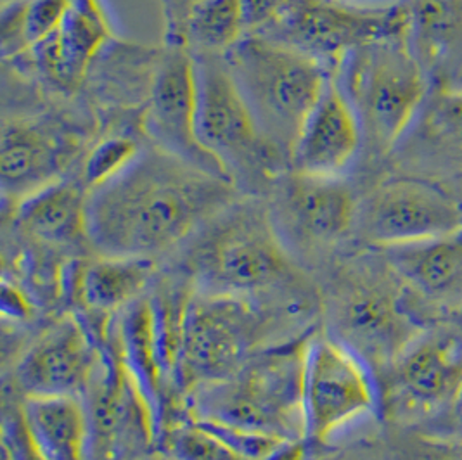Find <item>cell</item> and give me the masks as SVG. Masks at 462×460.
Returning a JSON list of instances; mask_svg holds the SVG:
<instances>
[{"mask_svg":"<svg viewBox=\"0 0 462 460\" xmlns=\"http://www.w3.org/2000/svg\"><path fill=\"white\" fill-rule=\"evenodd\" d=\"M201 0H160L165 20V43L184 45V30L190 11ZM186 47V45H184Z\"/></svg>","mask_w":462,"mask_h":460,"instance_id":"f546056e","label":"cell"},{"mask_svg":"<svg viewBox=\"0 0 462 460\" xmlns=\"http://www.w3.org/2000/svg\"><path fill=\"white\" fill-rule=\"evenodd\" d=\"M143 149L144 146L141 139H137L132 132L120 128L107 132L88 147L77 177L90 192L132 165Z\"/></svg>","mask_w":462,"mask_h":460,"instance_id":"83f0119b","label":"cell"},{"mask_svg":"<svg viewBox=\"0 0 462 460\" xmlns=\"http://www.w3.org/2000/svg\"><path fill=\"white\" fill-rule=\"evenodd\" d=\"M409 42L433 87L462 82V0H411Z\"/></svg>","mask_w":462,"mask_h":460,"instance_id":"7402d4cb","label":"cell"},{"mask_svg":"<svg viewBox=\"0 0 462 460\" xmlns=\"http://www.w3.org/2000/svg\"><path fill=\"white\" fill-rule=\"evenodd\" d=\"M5 454L9 460H42L24 433L20 414L5 433Z\"/></svg>","mask_w":462,"mask_h":460,"instance_id":"4dcf8cb0","label":"cell"},{"mask_svg":"<svg viewBox=\"0 0 462 460\" xmlns=\"http://www.w3.org/2000/svg\"><path fill=\"white\" fill-rule=\"evenodd\" d=\"M237 199L239 189L229 180L149 144L122 173L88 192V243L96 254L156 262L184 248Z\"/></svg>","mask_w":462,"mask_h":460,"instance_id":"6da1fadb","label":"cell"},{"mask_svg":"<svg viewBox=\"0 0 462 460\" xmlns=\"http://www.w3.org/2000/svg\"><path fill=\"white\" fill-rule=\"evenodd\" d=\"M84 403L88 460H144L160 426L120 360L103 355Z\"/></svg>","mask_w":462,"mask_h":460,"instance_id":"9a60e30c","label":"cell"},{"mask_svg":"<svg viewBox=\"0 0 462 460\" xmlns=\"http://www.w3.org/2000/svg\"><path fill=\"white\" fill-rule=\"evenodd\" d=\"M452 407H454V410H456V419H457V426H459V431H461L462 435V388L461 391H459V395H457V400H456V403H454Z\"/></svg>","mask_w":462,"mask_h":460,"instance_id":"836d02e7","label":"cell"},{"mask_svg":"<svg viewBox=\"0 0 462 460\" xmlns=\"http://www.w3.org/2000/svg\"><path fill=\"white\" fill-rule=\"evenodd\" d=\"M152 275V260L96 254L69 267V286L84 312L109 318L139 301Z\"/></svg>","mask_w":462,"mask_h":460,"instance_id":"603a6c76","label":"cell"},{"mask_svg":"<svg viewBox=\"0 0 462 460\" xmlns=\"http://www.w3.org/2000/svg\"><path fill=\"white\" fill-rule=\"evenodd\" d=\"M298 0H243L248 33L273 35Z\"/></svg>","mask_w":462,"mask_h":460,"instance_id":"f1b7e54d","label":"cell"},{"mask_svg":"<svg viewBox=\"0 0 462 460\" xmlns=\"http://www.w3.org/2000/svg\"><path fill=\"white\" fill-rule=\"evenodd\" d=\"M88 190L77 175L43 189L13 209L16 227L43 248L90 246L87 234Z\"/></svg>","mask_w":462,"mask_h":460,"instance_id":"44dd1931","label":"cell"},{"mask_svg":"<svg viewBox=\"0 0 462 460\" xmlns=\"http://www.w3.org/2000/svg\"><path fill=\"white\" fill-rule=\"evenodd\" d=\"M9 2H14V0H2V5H4V4H9Z\"/></svg>","mask_w":462,"mask_h":460,"instance_id":"e575fe53","label":"cell"},{"mask_svg":"<svg viewBox=\"0 0 462 460\" xmlns=\"http://www.w3.org/2000/svg\"><path fill=\"white\" fill-rule=\"evenodd\" d=\"M392 367L400 393L420 409L454 405L462 388V345L456 337L420 336Z\"/></svg>","mask_w":462,"mask_h":460,"instance_id":"d6986e66","label":"cell"},{"mask_svg":"<svg viewBox=\"0 0 462 460\" xmlns=\"http://www.w3.org/2000/svg\"><path fill=\"white\" fill-rule=\"evenodd\" d=\"M303 348L305 343H290L256 352L231 376L192 391L190 416L275 438L303 439Z\"/></svg>","mask_w":462,"mask_h":460,"instance_id":"5b68a950","label":"cell"},{"mask_svg":"<svg viewBox=\"0 0 462 460\" xmlns=\"http://www.w3.org/2000/svg\"><path fill=\"white\" fill-rule=\"evenodd\" d=\"M378 405L371 365L333 336L305 341L301 422L309 446L328 443Z\"/></svg>","mask_w":462,"mask_h":460,"instance_id":"ba28073f","label":"cell"},{"mask_svg":"<svg viewBox=\"0 0 462 460\" xmlns=\"http://www.w3.org/2000/svg\"><path fill=\"white\" fill-rule=\"evenodd\" d=\"M392 271L433 299L462 298V230L435 241L383 250Z\"/></svg>","mask_w":462,"mask_h":460,"instance_id":"d4e9b609","label":"cell"},{"mask_svg":"<svg viewBox=\"0 0 462 460\" xmlns=\"http://www.w3.org/2000/svg\"><path fill=\"white\" fill-rule=\"evenodd\" d=\"M198 77L196 63L184 45H165L143 109V132L149 144L171 156L232 182L198 137Z\"/></svg>","mask_w":462,"mask_h":460,"instance_id":"4fadbf2b","label":"cell"},{"mask_svg":"<svg viewBox=\"0 0 462 460\" xmlns=\"http://www.w3.org/2000/svg\"><path fill=\"white\" fill-rule=\"evenodd\" d=\"M335 460H379L373 452L369 450H352L348 454H343L341 457Z\"/></svg>","mask_w":462,"mask_h":460,"instance_id":"d6a6232c","label":"cell"},{"mask_svg":"<svg viewBox=\"0 0 462 460\" xmlns=\"http://www.w3.org/2000/svg\"><path fill=\"white\" fill-rule=\"evenodd\" d=\"M362 151L357 113L331 77L294 146L291 170L316 177H346Z\"/></svg>","mask_w":462,"mask_h":460,"instance_id":"ac0fdd59","label":"cell"},{"mask_svg":"<svg viewBox=\"0 0 462 460\" xmlns=\"http://www.w3.org/2000/svg\"><path fill=\"white\" fill-rule=\"evenodd\" d=\"M345 2H354V4H358V2H356V0H345Z\"/></svg>","mask_w":462,"mask_h":460,"instance_id":"d590c367","label":"cell"},{"mask_svg":"<svg viewBox=\"0 0 462 460\" xmlns=\"http://www.w3.org/2000/svg\"><path fill=\"white\" fill-rule=\"evenodd\" d=\"M393 156L418 168L462 173V82L433 87Z\"/></svg>","mask_w":462,"mask_h":460,"instance_id":"ffe728a7","label":"cell"},{"mask_svg":"<svg viewBox=\"0 0 462 460\" xmlns=\"http://www.w3.org/2000/svg\"><path fill=\"white\" fill-rule=\"evenodd\" d=\"M333 77L357 113L362 152L373 161L393 156L433 90L407 33L354 49Z\"/></svg>","mask_w":462,"mask_h":460,"instance_id":"3957f363","label":"cell"},{"mask_svg":"<svg viewBox=\"0 0 462 460\" xmlns=\"http://www.w3.org/2000/svg\"><path fill=\"white\" fill-rule=\"evenodd\" d=\"M103 355L85 320L66 317L30 345L14 379L24 398H84Z\"/></svg>","mask_w":462,"mask_h":460,"instance_id":"e0dca14e","label":"cell"},{"mask_svg":"<svg viewBox=\"0 0 462 460\" xmlns=\"http://www.w3.org/2000/svg\"><path fill=\"white\" fill-rule=\"evenodd\" d=\"M224 58L256 125L291 165L300 133L333 73L293 45L256 33Z\"/></svg>","mask_w":462,"mask_h":460,"instance_id":"277c9868","label":"cell"},{"mask_svg":"<svg viewBox=\"0 0 462 460\" xmlns=\"http://www.w3.org/2000/svg\"><path fill=\"white\" fill-rule=\"evenodd\" d=\"M416 460H462V454L452 450H431L422 454Z\"/></svg>","mask_w":462,"mask_h":460,"instance_id":"1f68e13d","label":"cell"},{"mask_svg":"<svg viewBox=\"0 0 462 460\" xmlns=\"http://www.w3.org/2000/svg\"><path fill=\"white\" fill-rule=\"evenodd\" d=\"M409 32L407 4L369 5L345 0H298L273 37L324 64L333 75L360 45Z\"/></svg>","mask_w":462,"mask_h":460,"instance_id":"8fae6325","label":"cell"},{"mask_svg":"<svg viewBox=\"0 0 462 460\" xmlns=\"http://www.w3.org/2000/svg\"><path fill=\"white\" fill-rule=\"evenodd\" d=\"M358 237L378 250L411 246L462 230V203L439 182L390 177L358 201Z\"/></svg>","mask_w":462,"mask_h":460,"instance_id":"9c48e42d","label":"cell"},{"mask_svg":"<svg viewBox=\"0 0 462 460\" xmlns=\"http://www.w3.org/2000/svg\"><path fill=\"white\" fill-rule=\"evenodd\" d=\"M18 414L41 459L88 460V418L84 398H24Z\"/></svg>","mask_w":462,"mask_h":460,"instance_id":"cb8c5ba5","label":"cell"},{"mask_svg":"<svg viewBox=\"0 0 462 460\" xmlns=\"http://www.w3.org/2000/svg\"><path fill=\"white\" fill-rule=\"evenodd\" d=\"M248 35L243 0H201L184 30V45L192 54H227Z\"/></svg>","mask_w":462,"mask_h":460,"instance_id":"484cf974","label":"cell"},{"mask_svg":"<svg viewBox=\"0 0 462 460\" xmlns=\"http://www.w3.org/2000/svg\"><path fill=\"white\" fill-rule=\"evenodd\" d=\"M329 315L333 337L369 365L393 363L420 337L399 294L383 281L360 277L345 282L333 296Z\"/></svg>","mask_w":462,"mask_h":460,"instance_id":"5bb4252c","label":"cell"},{"mask_svg":"<svg viewBox=\"0 0 462 460\" xmlns=\"http://www.w3.org/2000/svg\"><path fill=\"white\" fill-rule=\"evenodd\" d=\"M90 135L58 115L4 118L0 179L5 208H16L30 196L69 177L82 163Z\"/></svg>","mask_w":462,"mask_h":460,"instance_id":"30bf717a","label":"cell"},{"mask_svg":"<svg viewBox=\"0 0 462 460\" xmlns=\"http://www.w3.org/2000/svg\"><path fill=\"white\" fill-rule=\"evenodd\" d=\"M162 435L167 460H253L210 422L192 416L170 424Z\"/></svg>","mask_w":462,"mask_h":460,"instance_id":"4316f807","label":"cell"},{"mask_svg":"<svg viewBox=\"0 0 462 460\" xmlns=\"http://www.w3.org/2000/svg\"><path fill=\"white\" fill-rule=\"evenodd\" d=\"M116 39L118 30L105 0H69L58 28L13 63L28 68L51 92L75 96Z\"/></svg>","mask_w":462,"mask_h":460,"instance_id":"2e32d148","label":"cell"},{"mask_svg":"<svg viewBox=\"0 0 462 460\" xmlns=\"http://www.w3.org/2000/svg\"><path fill=\"white\" fill-rule=\"evenodd\" d=\"M271 318L260 299L192 290L186 298L175 350L173 384L192 391L234 374L269 333Z\"/></svg>","mask_w":462,"mask_h":460,"instance_id":"52a82bcc","label":"cell"},{"mask_svg":"<svg viewBox=\"0 0 462 460\" xmlns=\"http://www.w3.org/2000/svg\"><path fill=\"white\" fill-rule=\"evenodd\" d=\"M192 54V52H190ZM198 77V137L224 167L239 192H271L291 170L290 160L267 141L234 82L222 54H192Z\"/></svg>","mask_w":462,"mask_h":460,"instance_id":"8992f818","label":"cell"},{"mask_svg":"<svg viewBox=\"0 0 462 460\" xmlns=\"http://www.w3.org/2000/svg\"><path fill=\"white\" fill-rule=\"evenodd\" d=\"M184 271L196 291L254 299L294 281L293 254L256 198H239L190 239Z\"/></svg>","mask_w":462,"mask_h":460,"instance_id":"7a4b0ae2","label":"cell"},{"mask_svg":"<svg viewBox=\"0 0 462 460\" xmlns=\"http://www.w3.org/2000/svg\"><path fill=\"white\" fill-rule=\"evenodd\" d=\"M271 192L273 224L291 254L322 252L356 230L360 199L346 177L288 170Z\"/></svg>","mask_w":462,"mask_h":460,"instance_id":"7c38bea8","label":"cell"}]
</instances>
